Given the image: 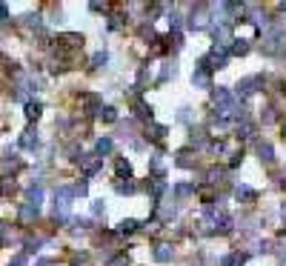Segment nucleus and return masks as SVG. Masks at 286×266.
Instances as JSON below:
<instances>
[{
    "mask_svg": "<svg viewBox=\"0 0 286 266\" xmlns=\"http://www.w3.org/2000/svg\"><path fill=\"white\" fill-rule=\"evenodd\" d=\"M212 100L218 106L220 120H229V117H243V109H240V100L229 92V89H215L212 92Z\"/></svg>",
    "mask_w": 286,
    "mask_h": 266,
    "instance_id": "nucleus-1",
    "label": "nucleus"
},
{
    "mask_svg": "<svg viewBox=\"0 0 286 266\" xmlns=\"http://www.w3.org/2000/svg\"><path fill=\"white\" fill-rule=\"evenodd\" d=\"M72 198H75V192H72V186H60V189L54 192V209H52V217H54L57 223H66V220H69V209H72Z\"/></svg>",
    "mask_w": 286,
    "mask_h": 266,
    "instance_id": "nucleus-2",
    "label": "nucleus"
},
{
    "mask_svg": "<svg viewBox=\"0 0 286 266\" xmlns=\"http://www.w3.org/2000/svg\"><path fill=\"white\" fill-rule=\"evenodd\" d=\"M263 52L266 54H281V52H286V34L281 26H275V29H269V32L263 34Z\"/></svg>",
    "mask_w": 286,
    "mask_h": 266,
    "instance_id": "nucleus-3",
    "label": "nucleus"
},
{
    "mask_svg": "<svg viewBox=\"0 0 286 266\" xmlns=\"http://www.w3.org/2000/svg\"><path fill=\"white\" fill-rule=\"evenodd\" d=\"M209 12H212V6H203V3H198V6L189 12L186 26H189L192 32H201V29H206V26H209Z\"/></svg>",
    "mask_w": 286,
    "mask_h": 266,
    "instance_id": "nucleus-4",
    "label": "nucleus"
},
{
    "mask_svg": "<svg viewBox=\"0 0 286 266\" xmlns=\"http://www.w3.org/2000/svg\"><path fill=\"white\" fill-rule=\"evenodd\" d=\"M226 63H229V49H220V46H215V49L201 60L203 69H223Z\"/></svg>",
    "mask_w": 286,
    "mask_h": 266,
    "instance_id": "nucleus-5",
    "label": "nucleus"
},
{
    "mask_svg": "<svg viewBox=\"0 0 286 266\" xmlns=\"http://www.w3.org/2000/svg\"><path fill=\"white\" fill-rule=\"evenodd\" d=\"M78 163H80V169H83L86 178H95V175L103 169V158H98V155H80Z\"/></svg>",
    "mask_w": 286,
    "mask_h": 266,
    "instance_id": "nucleus-6",
    "label": "nucleus"
},
{
    "mask_svg": "<svg viewBox=\"0 0 286 266\" xmlns=\"http://www.w3.org/2000/svg\"><path fill=\"white\" fill-rule=\"evenodd\" d=\"M212 37H215V43H218L220 49H229L232 40H235V37H232V29L223 26V23H215V26H212Z\"/></svg>",
    "mask_w": 286,
    "mask_h": 266,
    "instance_id": "nucleus-7",
    "label": "nucleus"
},
{
    "mask_svg": "<svg viewBox=\"0 0 286 266\" xmlns=\"http://www.w3.org/2000/svg\"><path fill=\"white\" fill-rule=\"evenodd\" d=\"M258 89H263V78H258V75H252V78H243L240 83H237V95H255Z\"/></svg>",
    "mask_w": 286,
    "mask_h": 266,
    "instance_id": "nucleus-8",
    "label": "nucleus"
},
{
    "mask_svg": "<svg viewBox=\"0 0 286 266\" xmlns=\"http://www.w3.org/2000/svg\"><path fill=\"white\" fill-rule=\"evenodd\" d=\"M192 83L201 86V89H212V78H209V69L195 66V75H192Z\"/></svg>",
    "mask_w": 286,
    "mask_h": 266,
    "instance_id": "nucleus-9",
    "label": "nucleus"
},
{
    "mask_svg": "<svg viewBox=\"0 0 286 266\" xmlns=\"http://www.w3.org/2000/svg\"><path fill=\"white\" fill-rule=\"evenodd\" d=\"M175 163H178V166L181 169H195V163H198V158H195V155H192V152H178V155H175Z\"/></svg>",
    "mask_w": 286,
    "mask_h": 266,
    "instance_id": "nucleus-10",
    "label": "nucleus"
},
{
    "mask_svg": "<svg viewBox=\"0 0 286 266\" xmlns=\"http://www.w3.org/2000/svg\"><path fill=\"white\" fill-rule=\"evenodd\" d=\"M258 155H260V160H263L266 166L275 163V149H272V143H266V140H260V143H258Z\"/></svg>",
    "mask_w": 286,
    "mask_h": 266,
    "instance_id": "nucleus-11",
    "label": "nucleus"
},
{
    "mask_svg": "<svg viewBox=\"0 0 286 266\" xmlns=\"http://www.w3.org/2000/svg\"><path fill=\"white\" fill-rule=\"evenodd\" d=\"M37 215H40V209L32 206V203H23V206H20V223H32Z\"/></svg>",
    "mask_w": 286,
    "mask_h": 266,
    "instance_id": "nucleus-12",
    "label": "nucleus"
},
{
    "mask_svg": "<svg viewBox=\"0 0 286 266\" xmlns=\"http://www.w3.org/2000/svg\"><path fill=\"white\" fill-rule=\"evenodd\" d=\"M172 258H175V252H172V246H166V243H160V246L155 249V261H157V264H169Z\"/></svg>",
    "mask_w": 286,
    "mask_h": 266,
    "instance_id": "nucleus-13",
    "label": "nucleus"
},
{
    "mask_svg": "<svg viewBox=\"0 0 286 266\" xmlns=\"http://www.w3.org/2000/svg\"><path fill=\"white\" fill-rule=\"evenodd\" d=\"M112 149H115L112 137H101V140L95 143V155H98V158H103V155H112Z\"/></svg>",
    "mask_w": 286,
    "mask_h": 266,
    "instance_id": "nucleus-14",
    "label": "nucleus"
},
{
    "mask_svg": "<svg viewBox=\"0 0 286 266\" xmlns=\"http://www.w3.org/2000/svg\"><path fill=\"white\" fill-rule=\"evenodd\" d=\"M20 146H23V149H34V146H37V132H34V129H26V132L20 134Z\"/></svg>",
    "mask_w": 286,
    "mask_h": 266,
    "instance_id": "nucleus-15",
    "label": "nucleus"
},
{
    "mask_svg": "<svg viewBox=\"0 0 286 266\" xmlns=\"http://www.w3.org/2000/svg\"><path fill=\"white\" fill-rule=\"evenodd\" d=\"M98 117H101L103 123H115V120H118V109H115V106H101Z\"/></svg>",
    "mask_w": 286,
    "mask_h": 266,
    "instance_id": "nucleus-16",
    "label": "nucleus"
},
{
    "mask_svg": "<svg viewBox=\"0 0 286 266\" xmlns=\"http://www.w3.org/2000/svg\"><path fill=\"white\" fill-rule=\"evenodd\" d=\"M235 198L237 200H246V203H252V200L258 198V192H255V189H249V186H237V189H235Z\"/></svg>",
    "mask_w": 286,
    "mask_h": 266,
    "instance_id": "nucleus-17",
    "label": "nucleus"
},
{
    "mask_svg": "<svg viewBox=\"0 0 286 266\" xmlns=\"http://www.w3.org/2000/svg\"><path fill=\"white\" fill-rule=\"evenodd\" d=\"M57 40H63L66 46H83V34H78V32H66V34H60Z\"/></svg>",
    "mask_w": 286,
    "mask_h": 266,
    "instance_id": "nucleus-18",
    "label": "nucleus"
},
{
    "mask_svg": "<svg viewBox=\"0 0 286 266\" xmlns=\"http://www.w3.org/2000/svg\"><path fill=\"white\" fill-rule=\"evenodd\" d=\"M80 103L86 106V112H101V100H98V95H83Z\"/></svg>",
    "mask_w": 286,
    "mask_h": 266,
    "instance_id": "nucleus-19",
    "label": "nucleus"
},
{
    "mask_svg": "<svg viewBox=\"0 0 286 266\" xmlns=\"http://www.w3.org/2000/svg\"><path fill=\"white\" fill-rule=\"evenodd\" d=\"M115 169H118L120 181H123V178H126V181L132 178V163H129V160H123V158H118V163H115Z\"/></svg>",
    "mask_w": 286,
    "mask_h": 266,
    "instance_id": "nucleus-20",
    "label": "nucleus"
},
{
    "mask_svg": "<svg viewBox=\"0 0 286 266\" xmlns=\"http://www.w3.org/2000/svg\"><path fill=\"white\" fill-rule=\"evenodd\" d=\"M40 200H43V186L37 183V186H29V203L40 209Z\"/></svg>",
    "mask_w": 286,
    "mask_h": 266,
    "instance_id": "nucleus-21",
    "label": "nucleus"
},
{
    "mask_svg": "<svg viewBox=\"0 0 286 266\" xmlns=\"http://www.w3.org/2000/svg\"><path fill=\"white\" fill-rule=\"evenodd\" d=\"M137 226H140V223H137L135 217H126V220H120V226H118V232L120 235H132L137 229Z\"/></svg>",
    "mask_w": 286,
    "mask_h": 266,
    "instance_id": "nucleus-22",
    "label": "nucleus"
},
{
    "mask_svg": "<svg viewBox=\"0 0 286 266\" xmlns=\"http://www.w3.org/2000/svg\"><path fill=\"white\" fill-rule=\"evenodd\" d=\"M40 112H43V106H40L37 100H29V103H26V117H29V120H37Z\"/></svg>",
    "mask_w": 286,
    "mask_h": 266,
    "instance_id": "nucleus-23",
    "label": "nucleus"
},
{
    "mask_svg": "<svg viewBox=\"0 0 286 266\" xmlns=\"http://www.w3.org/2000/svg\"><path fill=\"white\" fill-rule=\"evenodd\" d=\"M135 112L140 120H152V106H146L143 100H135Z\"/></svg>",
    "mask_w": 286,
    "mask_h": 266,
    "instance_id": "nucleus-24",
    "label": "nucleus"
},
{
    "mask_svg": "<svg viewBox=\"0 0 286 266\" xmlns=\"http://www.w3.org/2000/svg\"><path fill=\"white\" fill-rule=\"evenodd\" d=\"M246 52H249V43H246V40H232L229 54H237V57H240V54H246Z\"/></svg>",
    "mask_w": 286,
    "mask_h": 266,
    "instance_id": "nucleus-25",
    "label": "nucleus"
},
{
    "mask_svg": "<svg viewBox=\"0 0 286 266\" xmlns=\"http://www.w3.org/2000/svg\"><path fill=\"white\" fill-rule=\"evenodd\" d=\"M115 192H118V195H135L137 186H135V183H129V181H126V183L120 181V183H115Z\"/></svg>",
    "mask_w": 286,
    "mask_h": 266,
    "instance_id": "nucleus-26",
    "label": "nucleus"
},
{
    "mask_svg": "<svg viewBox=\"0 0 286 266\" xmlns=\"http://www.w3.org/2000/svg\"><path fill=\"white\" fill-rule=\"evenodd\" d=\"M149 137H152V140H163V137H166V126L152 123V126H149Z\"/></svg>",
    "mask_w": 286,
    "mask_h": 266,
    "instance_id": "nucleus-27",
    "label": "nucleus"
},
{
    "mask_svg": "<svg viewBox=\"0 0 286 266\" xmlns=\"http://www.w3.org/2000/svg\"><path fill=\"white\" fill-rule=\"evenodd\" d=\"M192 192H195L192 183H178V186H175V195H178V198H189Z\"/></svg>",
    "mask_w": 286,
    "mask_h": 266,
    "instance_id": "nucleus-28",
    "label": "nucleus"
},
{
    "mask_svg": "<svg viewBox=\"0 0 286 266\" xmlns=\"http://www.w3.org/2000/svg\"><path fill=\"white\" fill-rule=\"evenodd\" d=\"M26 26L34 29V32H40V29H43V17H40V15H29V17H26Z\"/></svg>",
    "mask_w": 286,
    "mask_h": 266,
    "instance_id": "nucleus-29",
    "label": "nucleus"
},
{
    "mask_svg": "<svg viewBox=\"0 0 286 266\" xmlns=\"http://www.w3.org/2000/svg\"><path fill=\"white\" fill-rule=\"evenodd\" d=\"M149 166H152V172H155L157 178L163 175V160H160V155H155V158H152V160H149Z\"/></svg>",
    "mask_w": 286,
    "mask_h": 266,
    "instance_id": "nucleus-30",
    "label": "nucleus"
},
{
    "mask_svg": "<svg viewBox=\"0 0 286 266\" xmlns=\"http://www.w3.org/2000/svg\"><path fill=\"white\" fill-rule=\"evenodd\" d=\"M106 60H109V54H106V52H98V54L92 57V66H95V69H103V66H106Z\"/></svg>",
    "mask_w": 286,
    "mask_h": 266,
    "instance_id": "nucleus-31",
    "label": "nucleus"
},
{
    "mask_svg": "<svg viewBox=\"0 0 286 266\" xmlns=\"http://www.w3.org/2000/svg\"><path fill=\"white\" fill-rule=\"evenodd\" d=\"M220 178H223V172H220V169H209V175H206V181L212 183V186L220 183Z\"/></svg>",
    "mask_w": 286,
    "mask_h": 266,
    "instance_id": "nucleus-32",
    "label": "nucleus"
},
{
    "mask_svg": "<svg viewBox=\"0 0 286 266\" xmlns=\"http://www.w3.org/2000/svg\"><path fill=\"white\" fill-rule=\"evenodd\" d=\"M163 192H166V183H163V181H155V183H152V195H155V198H160Z\"/></svg>",
    "mask_w": 286,
    "mask_h": 266,
    "instance_id": "nucleus-33",
    "label": "nucleus"
},
{
    "mask_svg": "<svg viewBox=\"0 0 286 266\" xmlns=\"http://www.w3.org/2000/svg\"><path fill=\"white\" fill-rule=\"evenodd\" d=\"M192 143H195V146H206V132H201V129L192 132Z\"/></svg>",
    "mask_w": 286,
    "mask_h": 266,
    "instance_id": "nucleus-34",
    "label": "nucleus"
},
{
    "mask_svg": "<svg viewBox=\"0 0 286 266\" xmlns=\"http://www.w3.org/2000/svg\"><path fill=\"white\" fill-rule=\"evenodd\" d=\"M9 266H29V258H26V255H15V258L9 261Z\"/></svg>",
    "mask_w": 286,
    "mask_h": 266,
    "instance_id": "nucleus-35",
    "label": "nucleus"
},
{
    "mask_svg": "<svg viewBox=\"0 0 286 266\" xmlns=\"http://www.w3.org/2000/svg\"><path fill=\"white\" fill-rule=\"evenodd\" d=\"M0 192H3V195H9V192H15V181H9V178H6V181L0 183Z\"/></svg>",
    "mask_w": 286,
    "mask_h": 266,
    "instance_id": "nucleus-36",
    "label": "nucleus"
},
{
    "mask_svg": "<svg viewBox=\"0 0 286 266\" xmlns=\"http://www.w3.org/2000/svg\"><path fill=\"white\" fill-rule=\"evenodd\" d=\"M72 192H75V195H80V198H83L86 192H89V186H86V181H80V183H78V186H72Z\"/></svg>",
    "mask_w": 286,
    "mask_h": 266,
    "instance_id": "nucleus-37",
    "label": "nucleus"
},
{
    "mask_svg": "<svg viewBox=\"0 0 286 266\" xmlns=\"http://www.w3.org/2000/svg\"><path fill=\"white\" fill-rule=\"evenodd\" d=\"M103 212H106V209H103V200H95V203H92V215H95V217H101Z\"/></svg>",
    "mask_w": 286,
    "mask_h": 266,
    "instance_id": "nucleus-38",
    "label": "nucleus"
},
{
    "mask_svg": "<svg viewBox=\"0 0 286 266\" xmlns=\"http://www.w3.org/2000/svg\"><path fill=\"white\" fill-rule=\"evenodd\" d=\"M240 261H237V255H226L223 261H220V266H237Z\"/></svg>",
    "mask_w": 286,
    "mask_h": 266,
    "instance_id": "nucleus-39",
    "label": "nucleus"
},
{
    "mask_svg": "<svg viewBox=\"0 0 286 266\" xmlns=\"http://www.w3.org/2000/svg\"><path fill=\"white\" fill-rule=\"evenodd\" d=\"M40 243H43V240H32V238H29V240H26V252H34Z\"/></svg>",
    "mask_w": 286,
    "mask_h": 266,
    "instance_id": "nucleus-40",
    "label": "nucleus"
},
{
    "mask_svg": "<svg viewBox=\"0 0 286 266\" xmlns=\"http://www.w3.org/2000/svg\"><path fill=\"white\" fill-rule=\"evenodd\" d=\"M9 20V9H6V3H0V23H6Z\"/></svg>",
    "mask_w": 286,
    "mask_h": 266,
    "instance_id": "nucleus-41",
    "label": "nucleus"
},
{
    "mask_svg": "<svg viewBox=\"0 0 286 266\" xmlns=\"http://www.w3.org/2000/svg\"><path fill=\"white\" fill-rule=\"evenodd\" d=\"M275 120V109H266V115H263V123H272Z\"/></svg>",
    "mask_w": 286,
    "mask_h": 266,
    "instance_id": "nucleus-42",
    "label": "nucleus"
},
{
    "mask_svg": "<svg viewBox=\"0 0 286 266\" xmlns=\"http://www.w3.org/2000/svg\"><path fill=\"white\" fill-rule=\"evenodd\" d=\"M109 266H129V261H126V258H118V261H112Z\"/></svg>",
    "mask_w": 286,
    "mask_h": 266,
    "instance_id": "nucleus-43",
    "label": "nucleus"
},
{
    "mask_svg": "<svg viewBox=\"0 0 286 266\" xmlns=\"http://www.w3.org/2000/svg\"><path fill=\"white\" fill-rule=\"evenodd\" d=\"M34 266H54V261H49V258H43V261H37Z\"/></svg>",
    "mask_w": 286,
    "mask_h": 266,
    "instance_id": "nucleus-44",
    "label": "nucleus"
},
{
    "mask_svg": "<svg viewBox=\"0 0 286 266\" xmlns=\"http://www.w3.org/2000/svg\"><path fill=\"white\" fill-rule=\"evenodd\" d=\"M0 66H9V57H6L3 52H0Z\"/></svg>",
    "mask_w": 286,
    "mask_h": 266,
    "instance_id": "nucleus-45",
    "label": "nucleus"
},
{
    "mask_svg": "<svg viewBox=\"0 0 286 266\" xmlns=\"http://www.w3.org/2000/svg\"><path fill=\"white\" fill-rule=\"evenodd\" d=\"M281 266H286V249L281 252Z\"/></svg>",
    "mask_w": 286,
    "mask_h": 266,
    "instance_id": "nucleus-46",
    "label": "nucleus"
},
{
    "mask_svg": "<svg viewBox=\"0 0 286 266\" xmlns=\"http://www.w3.org/2000/svg\"><path fill=\"white\" fill-rule=\"evenodd\" d=\"M281 217H284V220H286V203H284V206H281Z\"/></svg>",
    "mask_w": 286,
    "mask_h": 266,
    "instance_id": "nucleus-47",
    "label": "nucleus"
},
{
    "mask_svg": "<svg viewBox=\"0 0 286 266\" xmlns=\"http://www.w3.org/2000/svg\"><path fill=\"white\" fill-rule=\"evenodd\" d=\"M3 235H6V223H0V238H3Z\"/></svg>",
    "mask_w": 286,
    "mask_h": 266,
    "instance_id": "nucleus-48",
    "label": "nucleus"
},
{
    "mask_svg": "<svg viewBox=\"0 0 286 266\" xmlns=\"http://www.w3.org/2000/svg\"><path fill=\"white\" fill-rule=\"evenodd\" d=\"M281 9H284V12H286V3H281Z\"/></svg>",
    "mask_w": 286,
    "mask_h": 266,
    "instance_id": "nucleus-49",
    "label": "nucleus"
},
{
    "mask_svg": "<svg viewBox=\"0 0 286 266\" xmlns=\"http://www.w3.org/2000/svg\"><path fill=\"white\" fill-rule=\"evenodd\" d=\"M284 181H286V172H284Z\"/></svg>",
    "mask_w": 286,
    "mask_h": 266,
    "instance_id": "nucleus-50",
    "label": "nucleus"
}]
</instances>
